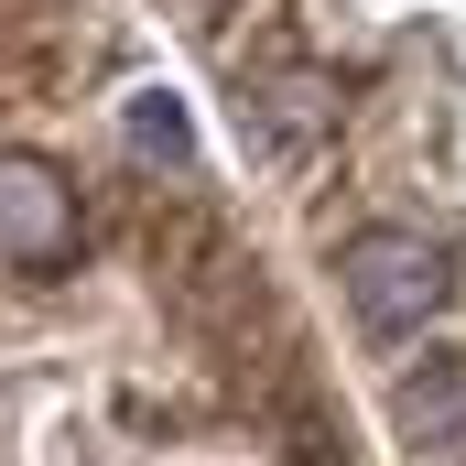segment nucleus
<instances>
[{
  "label": "nucleus",
  "mask_w": 466,
  "mask_h": 466,
  "mask_svg": "<svg viewBox=\"0 0 466 466\" xmlns=\"http://www.w3.org/2000/svg\"><path fill=\"white\" fill-rule=\"evenodd\" d=\"M66 238H76V196H66V174L33 163V152H11V163H0V249H11V260H55Z\"/></svg>",
  "instance_id": "nucleus-2"
},
{
  "label": "nucleus",
  "mask_w": 466,
  "mask_h": 466,
  "mask_svg": "<svg viewBox=\"0 0 466 466\" xmlns=\"http://www.w3.org/2000/svg\"><path fill=\"white\" fill-rule=\"evenodd\" d=\"M337 282H348V304H358L369 337H412L445 304V249L412 238V228H358L348 260H337Z\"/></svg>",
  "instance_id": "nucleus-1"
},
{
  "label": "nucleus",
  "mask_w": 466,
  "mask_h": 466,
  "mask_svg": "<svg viewBox=\"0 0 466 466\" xmlns=\"http://www.w3.org/2000/svg\"><path fill=\"white\" fill-rule=\"evenodd\" d=\"M249 109H260V141H271V130H326V119H337V76H304V66H293V76L249 87Z\"/></svg>",
  "instance_id": "nucleus-4"
},
{
  "label": "nucleus",
  "mask_w": 466,
  "mask_h": 466,
  "mask_svg": "<svg viewBox=\"0 0 466 466\" xmlns=\"http://www.w3.org/2000/svg\"><path fill=\"white\" fill-rule=\"evenodd\" d=\"M196 11H218V0H196Z\"/></svg>",
  "instance_id": "nucleus-6"
},
{
  "label": "nucleus",
  "mask_w": 466,
  "mask_h": 466,
  "mask_svg": "<svg viewBox=\"0 0 466 466\" xmlns=\"http://www.w3.org/2000/svg\"><path fill=\"white\" fill-rule=\"evenodd\" d=\"M401 434L434 456V445H466V369H423L401 390Z\"/></svg>",
  "instance_id": "nucleus-3"
},
{
  "label": "nucleus",
  "mask_w": 466,
  "mask_h": 466,
  "mask_svg": "<svg viewBox=\"0 0 466 466\" xmlns=\"http://www.w3.org/2000/svg\"><path fill=\"white\" fill-rule=\"evenodd\" d=\"M130 141L141 152H185V109L174 98H130Z\"/></svg>",
  "instance_id": "nucleus-5"
}]
</instances>
